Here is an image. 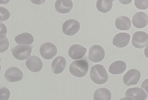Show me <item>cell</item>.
Returning <instances> with one entry per match:
<instances>
[{
    "label": "cell",
    "instance_id": "cell-1",
    "mask_svg": "<svg viewBox=\"0 0 148 100\" xmlns=\"http://www.w3.org/2000/svg\"><path fill=\"white\" fill-rule=\"evenodd\" d=\"M90 77L95 83L103 85L108 81V73L103 65H95L92 67L90 70Z\"/></svg>",
    "mask_w": 148,
    "mask_h": 100
},
{
    "label": "cell",
    "instance_id": "cell-2",
    "mask_svg": "<svg viewBox=\"0 0 148 100\" xmlns=\"http://www.w3.org/2000/svg\"><path fill=\"white\" fill-rule=\"evenodd\" d=\"M89 65L86 60H76L73 62L69 68L70 73L74 77L81 78L84 77L88 71Z\"/></svg>",
    "mask_w": 148,
    "mask_h": 100
},
{
    "label": "cell",
    "instance_id": "cell-3",
    "mask_svg": "<svg viewBox=\"0 0 148 100\" xmlns=\"http://www.w3.org/2000/svg\"><path fill=\"white\" fill-rule=\"evenodd\" d=\"M32 46L27 45H18L11 49L14 57L20 61L26 60L31 54Z\"/></svg>",
    "mask_w": 148,
    "mask_h": 100
},
{
    "label": "cell",
    "instance_id": "cell-4",
    "mask_svg": "<svg viewBox=\"0 0 148 100\" xmlns=\"http://www.w3.org/2000/svg\"><path fill=\"white\" fill-rule=\"evenodd\" d=\"M81 25L77 20L70 19L65 21L62 25V31L67 36H73L78 33Z\"/></svg>",
    "mask_w": 148,
    "mask_h": 100
},
{
    "label": "cell",
    "instance_id": "cell-5",
    "mask_svg": "<svg viewBox=\"0 0 148 100\" xmlns=\"http://www.w3.org/2000/svg\"><path fill=\"white\" fill-rule=\"evenodd\" d=\"M40 56L45 60H51L54 58L57 53V48L53 43L46 42L42 45L40 48Z\"/></svg>",
    "mask_w": 148,
    "mask_h": 100
},
{
    "label": "cell",
    "instance_id": "cell-6",
    "mask_svg": "<svg viewBox=\"0 0 148 100\" xmlns=\"http://www.w3.org/2000/svg\"><path fill=\"white\" fill-rule=\"evenodd\" d=\"M132 43L136 48H143L148 45V34L143 31L135 32L132 37Z\"/></svg>",
    "mask_w": 148,
    "mask_h": 100
},
{
    "label": "cell",
    "instance_id": "cell-7",
    "mask_svg": "<svg viewBox=\"0 0 148 100\" xmlns=\"http://www.w3.org/2000/svg\"><path fill=\"white\" fill-rule=\"evenodd\" d=\"M141 77L140 72L135 68L129 70L127 73L123 76V82L128 86L136 85Z\"/></svg>",
    "mask_w": 148,
    "mask_h": 100
},
{
    "label": "cell",
    "instance_id": "cell-8",
    "mask_svg": "<svg viewBox=\"0 0 148 100\" xmlns=\"http://www.w3.org/2000/svg\"><path fill=\"white\" fill-rule=\"evenodd\" d=\"M105 57V51L102 47L95 45L90 47L88 58L92 62L102 61Z\"/></svg>",
    "mask_w": 148,
    "mask_h": 100
},
{
    "label": "cell",
    "instance_id": "cell-9",
    "mask_svg": "<svg viewBox=\"0 0 148 100\" xmlns=\"http://www.w3.org/2000/svg\"><path fill=\"white\" fill-rule=\"evenodd\" d=\"M147 97L145 91L139 87L129 88L125 92L126 100H144Z\"/></svg>",
    "mask_w": 148,
    "mask_h": 100
},
{
    "label": "cell",
    "instance_id": "cell-10",
    "mask_svg": "<svg viewBox=\"0 0 148 100\" xmlns=\"http://www.w3.org/2000/svg\"><path fill=\"white\" fill-rule=\"evenodd\" d=\"M5 77L8 82H15L22 80L23 74L18 68L13 67L7 69L5 73Z\"/></svg>",
    "mask_w": 148,
    "mask_h": 100
},
{
    "label": "cell",
    "instance_id": "cell-11",
    "mask_svg": "<svg viewBox=\"0 0 148 100\" xmlns=\"http://www.w3.org/2000/svg\"><path fill=\"white\" fill-rule=\"evenodd\" d=\"M27 69L32 72H38L43 67V63L40 59L37 56H32L27 59L26 62Z\"/></svg>",
    "mask_w": 148,
    "mask_h": 100
},
{
    "label": "cell",
    "instance_id": "cell-12",
    "mask_svg": "<svg viewBox=\"0 0 148 100\" xmlns=\"http://www.w3.org/2000/svg\"><path fill=\"white\" fill-rule=\"evenodd\" d=\"M87 52V49L84 47L75 44L69 48L68 55L73 60H78L83 58Z\"/></svg>",
    "mask_w": 148,
    "mask_h": 100
},
{
    "label": "cell",
    "instance_id": "cell-13",
    "mask_svg": "<svg viewBox=\"0 0 148 100\" xmlns=\"http://www.w3.org/2000/svg\"><path fill=\"white\" fill-rule=\"evenodd\" d=\"M55 9L58 13H69L73 7L72 0H57L55 3Z\"/></svg>",
    "mask_w": 148,
    "mask_h": 100
},
{
    "label": "cell",
    "instance_id": "cell-14",
    "mask_svg": "<svg viewBox=\"0 0 148 100\" xmlns=\"http://www.w3.org/2000/svg\"><path fill=\"white\" fill-rule=\"evenodd\" d=\"M133 26L137 28H143L147 26L148 23V16L143 12L135 13L132 19Z\"/></svg>",
    "mask_w": 148,
    "mask_h": 100
},
{
    "label": "cell",
    "instance_id": "cell-15",
    "mask_svg": "<svg viewBox=\"0 0 148 100\" xmlns=\"http://www.w3.org/2000/svg\"><path fill=\"white\" fill-rule=\"evenodd\" d=\"M130 34L125 32L116 34L113 38V45L118 48H123L127 46L130 41Z\"/></svg>",
    "mask_w": 148,
    "mask_h": 100
},
{
    "label": "cell",
    "instance_id": "cell-16",
    "mask_svg": "<svg viewBox=\"0 0 148 100\" xmlns=\"http://www.w3.org/2000/svg\"><path fill=\"white\" fill-rule=\"evenodd\" d=\"M51 67L52 72L55 74L62 73L66 67V61L65 58L62 56L56 57L52 62Z\"/></svg>",
    "mask_w": 148,
    "mask_h": 100
},
{
    "label": "cell",
    "instance_id": "cell-17",
    "mask_svg": "<svg viewBox=\"0 0 148 100\" xmlns=\"http://www.w3.org/2000/svg\"><path fill=\"white\" fill-rule=\"evenodd\" d=\"M127 68L126 63L123 61H116L109 66V72L113 74H119L124 72Z\"/></svg>",
    "mask_w": 148,
    "mask_h": 100
},
{
    "label": "cell",
    "instance_id": "cell-18",
    "mask_svg": "<svg viewBox=\"0 0 148 100\" xmlns=\"http://www.w3.org/2000/svg\"><path fill=\"white\" fill-rule=\"evenodd\" d=\"M115 25L119 30L126 31L131 28V21L127 16H121L116 19Z\"/></svg>",
    "mask_w": 148,
    "mask_h": 100
},
{
    "label": "cell",
    "instance_id": "cell-19",
    "mask_svg": "<svg viewBox=\"0 0 148 100\" xmlns=\"http://www.w3.org/2000/svg\"><path fill=\"white\" fill-rule=\"evenodd\" d=\"M15 42L18 45H32L34 42L33 36L30 33L24 32L16 36L14 38Z\"/></svg>",
    "mask_w": 148,
    "mask_h": 100
},
{
    "label": "cell",
    "instance_id": "cell-20",
    "mask_svg": "<svg viewBox=\"0 0 148 100\" xmlns=\"http://www.w3.org/2000/svg\"><path fill=\"white\" fill-rule=\"evenodd\" d=\"M94 100H110L112 99V93L106 88H100L94 92L93 95Z\"/></svg>",
    "mask_w": 148,
    "mask_h": 100
},
{
    "label": "cell",
    "instance_id": "cell-21",
    "mask_svg": "<svg viewBox=\"0 0 148 100\" xmlns=\"http://www.w3.org/2000/svg\"><path fill=\"white\" fill-rule=\"evenodd\" d=\"M113 7L112 0H97L96 7L98 11L101 13L109 12Z\"/></svg>",
    "mask_w": 148,
    "mask_h": 100
},
{
    "label": "cell",
    "instance_id": "cell-22",
    "mask_svg": "<svg viewBox=\"0 0 148 100\" xmlns=\"http://www.w3.org/2000/svg\"><path fill=\"white\" fill-rule=\"evenodd\" d=\"M1 38V47H0V52H4L8 50L9 47V42L7 37L4 34H0Z\"/></svg>",
    "mask_w": 148,
    "mask_h": 100
},
{
    "label": "cell",
    "instance_id": "cell-23",
    "mask_svg": "<svg viewBox=\"0 0 148 100\" xmlns=\"http://www.w3.org/2000/svg\"><path fill=\"white\" fill-rule=\"evenodd\" d=\"M148 0H135V6L139 10H146L148 8Z\"/></svg>",
    "mask_w": 148,
    "mask_h": 100
},
{
    "label": "cell",
    "instance_id": "cell-24",
    "mask_svg": "<svg viewBox=\"0 0 148 100\" xmlns=\"http://www.w3.org/2000/svg\"><path fill=\"white\" fill-rule=\"evenodd\" d=\"M0 21L1 22L6 21L10 17V12L4 7H0Z\"/></svg>",
    "mask_w": 148,
    "mask_h": 100
},
{
    "label": "cell",
    "instance_id": "cell-25",
    "mask_svg": "<svg viewBox=\"0 0 148 100\" xmlns=\"http://www.w3.org/2000/svg\"><path fill=\"white\" fill-rule=\"evenodd\" d=\"M10 91L7 88H1V100H8L10 97Z\"/></svg>",
    "mask_w": 148,
    "mask_h": 100
},
{
    "label": "cell",
    "instance_id": "cell-26",
    "mask_svg": "<svg viewBox=\"0 0 148 100\" xmlns=\"http://www.w3.org/2000/svg\"><path fill=\"white\" fill-rule=\"evenodd\" d=\"M141 88L145 91L148 96V79H146L141 84Z\"/></svg>",
    "mask_w": 148,
    "mask_h": 100
},
{
    "label": "cell",
    "instance_id": "cell-27",
    "mask_svg": "<svg viewBox=\"0 0 148 100\" xmlns=\"http://www.w3.org/2000/svg\"><path fill=\"white\" fill-rule=\"evenodd\" d=\"M31 2L34 5H43L46 0H30Z\"/></svg>",
    "mask_w": 148,
    "mask_h": 100
},
{
    "label": "cell",
    "instance_id": "cell-28",
    "mask_svg": "<svg viewBox=\"0 0 148 100\" xmlns=\"http://www.w3.org/2000/svg\"><path fill=\"white\" fill-rule=\"evenodd\" d=\"M7 33V28L5 25L2 23H1V34L6 35Z\"/></svg>",
    "mask_w": 148,
    "mask_h": 100
},
{
    "label": "cell",
    "instance_id": "cell-29",
    "mask_svg": "<svg viewBox=\"0 0 148 100\" xmlns=\"http://www.w3.org/2000/svg\"><path fill=\"white\" fill-rule=\"evenodd\" d=\"M119 1L121 4L126 5L130 4L132 2V0H119Z\"/></svg>",
    "mask_w": 148,
    "mask_h": 100
},
{
    "label": "cell",
    "instance_id": "cell-30",
    "mask_svg": "<svg viewBox=\"0 0 148 100\" xmlns=\"http://www.w3.org/2000/svg\"><path fill=\"white\" fill-rule=\"evenodd\" d=\"M144 54L145 57L148 59V45L146 47L145 49L144 50Z\"/></svg>",
    "mask_w": 148,
    "mask_h": 100
},
{
    "label": "cell",
    "instance_id": "cell-31",
    "mask_svg": "<svg viewBox=\"0 0 148 100\" xmlns=\"http://www.w3.org/2000/svg\"><path fill=\"white\" fill-rule=\"evenodd\" d=\"M10 0H0V3L1 4H7Z\"/></svg>",
    "mask_w": 148,
    "mask_h": 100
},
{
    "label": "cell",
    "instance_id": "cell-32",
    "mask_svg": "<svg viewBox=\"0 0 148 100\" xmlns=\"http://www.w3.org/2000/svg\"><path fill=\"white\" fill-rule=\"evenodd\" d=\"M115 1V0H112V1Z\"/></svg>",
    "mask_w": 148,
    "mask_h": 100
},
{
    "label": "cell",
    "instance_id": "cell-33",
    "mask_svg": "<svg viewBox=\"0 0 148 100\" xmlns=\"http://www.w3.org/2000/svg\"></svg>",
    "mask_w": 148,
    "mask_h": 100
}]
</instances>
